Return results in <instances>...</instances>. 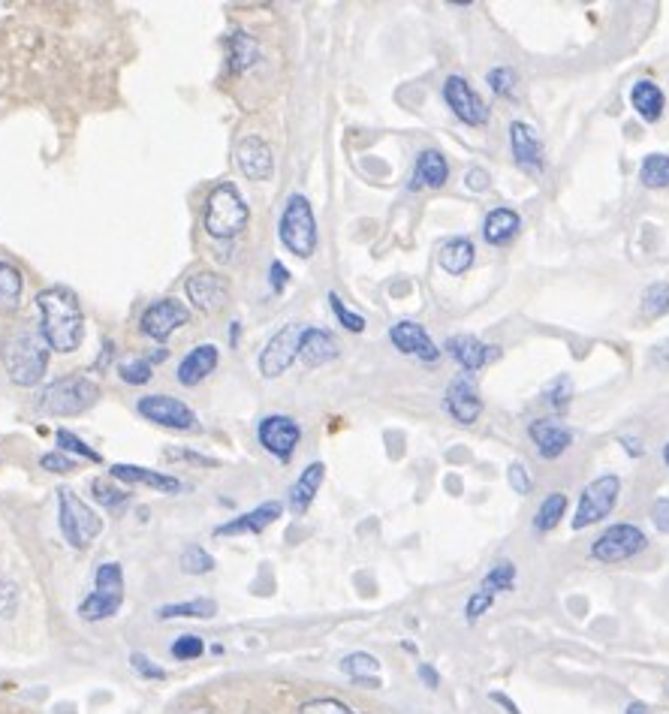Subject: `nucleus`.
I'll list each match as a JSON object with an SVG mask.
<instances>
[{
    "label": "nucleus",
    "mask_w": 669,
    "mask_h": 714,
    "mask_svg": "<svg viewBox=\"0 0 669 714\" xmlns=\"http://www.w3.org/2000/svg\"><path fill=\"white\" fill-rule=\"evenodd\" d=\"M40 308V332L58 353H73L82 344V305L73 290L67 287H49L37 296Z\"/></svg>",
    "instance_id": "nucleus-1"
},
{
    "label": "nucleus",
    "mask_w": 669,
    "mask_h": 714,
    "mask_svg": "<svg viewBox=\"0 0 669 714\" xmlns=\"http://www.w3.org/2000/svg\"><path fill=\"white\" fill-rule=\"evenodd\" d=\"M49 341L43 332H34L28 326L13 329L4 338V365L16 386H37L49 368Z\"/></svg>",
    "instance_id": "nucleus-2"
},
{
    "label": "nucleus",
    "mask_w": 669,
    "mask_h": 714,
    "mask_svg": "<svg viewBox=\"0 0 669 714\" xmlns=\"http://www.w3.org/2000/svg\"><path fill=\"white\" fill-rule=\"evenodd\" d=\"M251 211L245 205V199L239 196V190L233 184H220L211 190L208 202H205V229L214 238H223L230 242L242 229H248Z\"/></svg>",
    "instance_id": "nucleus-3"
},
{
    "label": "nucleus",
    "mask_w": 669,
    "mask_h": 714,
    "mask_svg": "<svg viewBox=\"0 0 669 714\" xmlns=\"http://www.w3.org/2000/svg\"><path fill=\"white\" fill-rule=\"evenodd\" d=\"M100 398V386L88 377H61L49 383L40 395V407L49 416H79L91 410Z\"/></svg>",
    "instance_id": "nucleus-4"
},
{
    "label": "nucleus",
    "mask_w": 669,
    "mask_h": 714,
    "mask_svg": "<svg viewBox=\"0 0 669 714\" xmlns=\"http://www.w3.org/2000/svg\"><path fill=\"white\" fill-rule=\"evenodd\" d=\"M124 606V573L121 564L109 561L100 564L94 573V591L79 603V618L82 621H106L115 618Z\"/></svg>",
    "instance_id": "nucleus-5"
},
{
    "label": "nucleus",
    "mask_w": 669,
    "mask_h": 714,
    "mask_svg": "<svg viewBox=\"0 0 669 714\" xmlns=\"http://www.w3.org/2000/svg\"><path fill=\"white\" fill-rule=\"evenodd\" d=\"M58 525L73 549H88L103 531V519L70 489L58 492Z\"/></svg>",
    "instance_id": "nucleus-6"
},
{
    "label": "nucleus",
    "mask_w": 669,
    "mask_h": 714,
    "mask_svg": "<svg viewBox=\"0 0 669 714\" xmlns=\"http://www.w3.org/2000/svg\"><path fill=\"white\" fill-rule=\"evenodd\" d=\"M281 242L290 254L308 260L317 251V220L305 196H290L281 214Z\"/></svg>",
    "instance_id": "nucleus-7"
},
{
    "label": "nucleus",
    "mask_w": 669,
    "mask_h": 714,
    "mask_svg": "<svg viewBox=\"0 0 669 714\" xmlns=\"http://www.w3.org/2000/svg\"><path fill=\"white\" fill-rule=\"evenodd\" d=\"M618 495H621V480L615 473L597 476L594 483H588L579 498V510L573 516V531H585V528L597 525L600 519H606L612 513Z\"/></svg>",
    "instance_id": "nucleus-8"
},
{
    "label": "nucleus",
    "mask_w": 669,
    "mask_h": 714,
    "mask_svg": "<svg viewBox=\"0 0 669 714\" xmlns=\"http://www.w3.org/2000/svg\"><path fill=\"white\" fill-rule=\"evenodd\" d=\"M302 335H305V326L302 323H287L278 335H272V341L266 344L263 356H260V371L263 377H281L296 359H299V350H302Z\"/></svg>",
    "instance_id": "nucleus-9"
},
{
    "label": "nucleus",
    "mask_w": 669,
    "mask_h": 714,
    "mask_svg": "<svg viewBox=\"0 0 669 714\" xmlns=\"http://www.w3.org/2000/svg\"><path fill=\"white\" fill-rule=\"evenodd\" d=\"M645 543L648 540H645V534L636 525H612L591 546V558H597L603 564H618V561H627L636 552H642Z\"/></svg>",
    "instance_id": "nucleus-10"
},
{
    "label": "nucleus",
    "mask_w": 669,
    "mask_h": 714,
    "mask_svg": "<svg viewBox=\"0 0 669 714\" xmlns=\"http://www.w3.org/2000/svg\"><path fill=\"white\" fill-rule=\"evenodd\" d=\"M443 100H446V106L453 109V115L459 118V121H465V124H471V127H483L486 121H489V109H486V103H483V97L468 85V79H462V76H450L446 79V85H443Z\"/></svg>",
    "instance_id": "nucleus-11"
},
{
    "label": "nucleus",
    "mask_w": 669,
    "mask_h": 714,
    "mask_svg": "<svg viewBox=\"0 0 669 714\" xmlns=\"http://www.w3.org/2000/svg\"><path fill=\"white\" fill-rule=\"evenodd\" d=\"M136 410H139L148 422H157V425H163V428H175V431H190V428H196L193 410H190L184 401L172 398V395H145V398H139Z\"/></svg>",
    "instance_id": "nucleus-12"
},
{
    "label": "nucleus",
    "mask_w": 669,
    "mask_h": 714,
    "mask_svg": "<svg viewBox=\"0 0 669 714\" xmlns=\"http://www.w3.org/2000/svg\"><path fill=\"white\" fill-rule=\"evenodd\" d=\"M257 437H260V443H263L272 455H278L281 461H287V458L296 452L299 440H302V428H299L296 419H290V416H284V413H275V416H266V419L260 422Z\"/></svg>",
    "instance_id": "nucleus-13"
},
{
    "label": "nucleus",
    "mask_w": 669,
    "mask_h": 714,
    "mask_svg": "<svg viewBox=\"0 0 669 714\" xmlns=\"http://www.w3.org/2000/svg\"><path fill=\"white\" fill-rule=\"evenodd\" d=\"M187 320H190V311H187L181 302L163 299V302H154V305L142 314L139 326H142V332H145L151 341H166L175 329L187 326Z\"/></svg>",
    "instance_id": "nucleus-14"
},
{
    "label": "nucleus",
    "mask_w": 669,
    "mask_h": 714,
    "mask_svg": "<svg viewBox=\"0 0 669 714\" xmlns=\"http://www.w3.org/2000/svg\"><path fill=\"white\" fill-rule=\"evenodd\" d=\"M184 290H187V299L193 302V308L202 311V314L220 311L223 305H227V299H230L227 281H223L220 275H214V272H196V275H190L187 284H184Z\"/></svg>",
    "instance_id": "nucleus-15"
},
{
    "label": "nucleus",
    "mask_w": 669,
    "mask_h": 714,
    "mask_svg": "<svg viewBox=\"0 0 669 714\" xmlns=\"http://www.w3.org/2000/svg\"><path fill=\"white\" fill-rule=\"evenodd\" d=\"M236 166L242 169L245 178L251 181H269L275 172V157L272 148L260 136H245L236 145Z\"/></svg>",
    "instance_id": "nucleus-16"
},
{
    "label": "nucleus",
    "mask_w": 669,
    "mask_h": 714,
    "mask_svg": "<svg viewBox=\"0 0 669 714\" xmlns=\"http://www.w3.org/2000/svg\"><path fill=\"white\" fill-rule=\"evenodd\" d=\"M389 341H392L404 356H416V359H422V362H437V359H440V350L434 347V341L428 338V332H425L419 323H410V320L395 323V326L389 329Z\"/></svg>",
    "instance_id": "nucleus-17"
},
{
    "label": "nucleus",
    "mask_w": 669,
    "mask_h": 714,
    "mask_svg": "<svg viewBox=\"0 0 669 714\" xmlns=\"http://www.w3.org/2000/svg\"><path fill=\"white\" fill-rule=\"evenodd\" d=\"M446 410L453 413L456 422L462 425H474L483 413V401L474 389V383L468 377H459L453 380L450 386H446Z\"/></svg>",
    "instance_id": "nucleus-18"
},
{
    "label": "nucleus",
    "mask_w": 669,
    "mask_h": 714,
    "mask_svg": "<svg viewBox=\"0 0 669 714\" xmlns=\"http://www.w3.org/2000/svg\"><path fill=\"white\" fill-rule=\"evenodd\" d=\"M281 513H284V504L281 501H269V504H260L257 510H251V513H245V516H239V519H233V522H227V525H220V528H214V537H239V534H260V531H266L272 522H278L281 519Z\"/></svg>",
    "instance_id": "nucleus-19"
},
{
    "label": "nucleus",
    "mask_w": 669,
    "mask_h": 714,
    "mask_svg": "<svg viewBox=\"0 0 669 714\" xmlns=\"http://www.w3.org/2000/svg\"><path fill=\"white\" fill-rule=\"evenodd\" d=\"M528 434H531V440L537 443V449H540L543 458H558V455H564V452L570 449V443H573V431H570L567 425L555 422V419H537V422H531Z\"/></svg>",
    "instance_id": "nucleus-20"
},
{
    "label": "nucleus",
    "mask_w": 669,
    "mask_h": 714,
    "mask_svg": "<svg viewBox=\"0 0 669 714\" xmlns=\"http://www.w3.org/2000/svg\"><path fill=\"white\" fill-rule=\"evenodd\" d=\"M323 480H326V464H323V461H311V464L299 473V480H296L293 489H290V510H293L296 516H305V513H308V507L314 504V498H317Z\"/></svg>",
    "instance_id": "nucleus-21"
},
{
    "label": "nucleus",
    "mask_w": 669,
    "mask_h": 714,
    "mask_svg": "<svg viewBox=\"0 0 669 714\" xmlns=\"http://www.w3.org/2000/svg\"><path fill=\"white\" fill-rule=\"evenodd\" d=\"M510 145H513V157L522 169H528V172L543 169V145H540L537 133L528 124L516 121L510 127Z\"/></svg>",
    "instance_id": "nucleus-22"
},
{
    "label": "nucleus",
    "mask_w": 669,
    "mask_h": 714,
    "mask_svg": "<svg viewBox=\"0 0 669 714\" xmlns=\"http://www.w3.org/2000/svg\"><path fill=\"white\" fill-rule=\"evenodd\" d=\"M112 476L127 486H148L154 492H178L181 489L175 476H166V473H157V470H148L139 464H112Z\"/></svg>",
    "instance_id": "nucleus-23"
},
{
    "label": "nucleus",
    "mask_w": 669,
    "mask_h": 714,
    "mask_svg": "<svg viewBox=\"0 0 669 714\" xmlns=\"http://www.w3.org/2000/svg\"><path fill=\"white\" fill-rule=\"evenodd\" d=\"M214 368H217V347H214V344H199V347H193V350L181 359V365H178V383H181V386H196V383H202Z\"/></svg>",
    "instance_id": "nucleus-24"
},
{
    "label": "nucleus",
    "mask_w": 669,
    "mask_h": 714,
    "mask_svg": "<svg viewBox=\"0 0 669 714\" xmlns=\"http://www.w3.org/2000/svg\"><path fill=\"white\" fill-rule=\"evenodd\" d=\"M495 347H486L483 341H477L474 335H453L450 341H446V353H450L465 371H480L489 356H492Z\"/></svg>",
    "instance_id": "nucleus-25"
},
{
    "label": "nucleus",
    "mask_w": 669,
    "mask_h": 714,
    "mask_svg": "<svg viewBox=\"0 0 669 714\" xmlns=\"http://www.w3.org/2000/svg\"><path fill=\"white\" fill-rule=\"evenodd\" d=\"M299 359L311 368L317 365H326L332 359H338V344L329 332L323 329H305L302 335V350H299Z\"/></svg>",
    "instance_id": "nucleus-26"
},
{
    "label": "nucleus",
    "mask_w": 669,
    "mask_h": 714,
    "mask_svg": "<svg viewBox=\"0 0 669 714\" xmlns=\"http://www.w3.org/2000/svg\"><path fill=\"white\" fill-rule=\"evenodd\" d=\"M446 175H450V166H446L443 154L440 151H422L416 157V169H413L410 187L413 190H419V187H443Z\"/></svg>",
    "instance_id": "nucleus-27"
},
{
    "label": "nucleus",
    "mask_w": 669,
    "mask_h": 714,
    "mask_svg": "<svg viewBox=\"0 0 669 714\" xmlns=\"http://www.w3.org/2000/svg\"><path fill=\"white\" fill-rule=\"evenodd\" d=\"M516 232H519V214L513 208L489 211V217L483 223V235H486L489 245H507V242H513Z\"/></svg>",
    "instance_id": "nucleus-28"
},
{
    "label": "nucleus",
    "mask_w": 669,
    "mask_h": 714,
    "mask_svg": "<svg viewBox=\"0 0 669 714\" xmlns=\"http://www.w3.org/2000/svg\"><path fill=\"white\" fill-rule=\"evenodd\" d=\"M630 103H633L636 115H639L642 121H648V124H654V121L663 115V91H660L654 82H648V79H642V82L633 85Z\"/></svg>",
    "instance_id": "nucleus-29"
},
{
    "label": "nucleus",
    "mask_w": 669,
    "mask_h": 714,
    "mask_svg": "<svg viewBox=\"0 0 669 714\" xmlns=\"http://www.w3.org/2000/svg\"><path fill=\"white\" fill-rule=\"evenodd\" d=\"M443 272H450V275H465L471 266H474V245L468 242V238H453V242H446L437 254Z\"/></svg>",
    "instance_id": "nucleus-30"
},
{
    "label": "nucleus",
    "mask_w": 669,
    "mask_h": 714,
    "mask_svg": "<svg viewBox=\"0 0 669 714\" xmlns=\"http://www.w3.org/2000/svg\"><path fill=\"white\" fill-rule=\"evenodd\" d=\"M217 615V603L211 597H196L187 603H169L157 609L160 621H172V618H214Z\"/></svg>",
    "instance_id": "nucleus-31"
},
{
    "label": "nucleus",
    "mask_w": 669,
    "mask_h": 714,
    "mask_svg": "<svg viewBox=\"0 0 669 714\" xmlns=\"http://www.w3.org/2000/svg\"><path fill=\"white\" fill-rule=\"evenodd\" d=\"M22 299V275L16 266L0 260V311H16Z\"/></svg>",
    "instance_id": "nucleus-32"
},
{
    "label": "nucleus",
    "mask_w": 669,
    "mask_h": 714,
    "mask_svg": "<svg viewBox=\"0 0 669 714\" xmlns=\"http://www.w3.org/2000/svg\"><path fill=\"white\" fill-rule=\"evenodd\" d=\"M341 669H344L353 681H368L371 687L380 684V681H377L380 663H377V657H371V654H365V651L347 654V657L341 660Z\"/></svg>",
    "instance_id": "nucleus-33"
},
{
    "label": "nucleus",
    "mask_w": 669,
    "mask_h": 714,
    "mask_svg": "<svg viewBox=\"0 0 669 714\" xmlns=\"http://www.w3.org/2000/svg\"><path fill=\"white\" fill-rule=\"evenodd\" d=\"M564 513H567V495L552 492V495L540 504L537 516H534V531H540V534L552 531V528L564 519Z\"/></svg>",
    "instance_id": "nucleus-34"
},
{
    "label": "nucleus",
    "mask_w": 669,
    "mask_h": 714,
    "mask_svg": "<svg viewBox=\"0 0 669 714\" xmlns=\"http://www.w3.org/2000/svg\"><path fill=\"white\" fill-rule=\"evenodd\" d=\"M513 585H516V564H513V561H498V564L486 573L480 591H486V594L495 597V594H501V591H513Z\"/></svg>",
    "instance_id": "nucleus-35"
},
{
    "label": "nucleus",
    "mask_w": 669,
    "mask_h": 714,
    "mask_svg": "<svg viewBox=\"0 0 669 714\" xmlns=\"http://www.w3.org/2000/svg\"><path fill=\"white\" fill-rule=\"evenodd\" d=\"M639 178L645 187L657 190V187H669V157L666 154H648L642 160Z\"/></svg>",
    "instance_id": "nucleus-36"
},
{
    "label": "nucleus",
    "mask_w": 669,
    "mask_h": 714,
    "mask_svg": "<svg viewBox=\"0 0 669 714\" xmlns=\"http://www.w3.org/2000/svg\"><path fill=\"white\" fill-rule=\"evenodd\" d=\"M254 58H257V43L248 37V34H233L230 37V61H233V70L236 73H242V70H248L251 64H254Z\"/></svg>",
    "instance_id": "nucleus-37"
},
{
    "label": "nucleus",
    "mask_w": 669,
    "mask_h": 714,
    "mask_svg": "<svg viewBox=\"0 0 669 714\" xmlns=\"http://www.w3.org/2000/svg\"><path fill=\"white\" fill-rule=\"evenodd\" d=\"M669 311V284H651L642 293V317L654 320Z\"/></svg>",
    "instance_id": "nucleus-38"
},
{
    "label": "nucleus",
    "mask_w": 669,
    "mask_h": 714,
    "mask_svg": "<svg viewBox=\"0 0 669 714\" xmlns=\"http://www.w3.org/2000/svg\"><path fill=\"white\" fill-rule=\"evenodd\" d=\"M181 570L190 573V576H205V573L214 570V558L205 549H199V546H187L181 552Z\"/></svg>",
    "instance_id": "nucleus-39"
},
{
    "label": "nucleus",
    "mask_w": 669,
    "mask_h": 714,
    "mask_svg": "<svg viewBox=\"0 0 669 714\" xmlns=\"http://www.w3.org/2000/svg\"><path fill=\"white\" fill-rule=\"evenodd\" d=\"M296 714H359V711L350 708L347 702L335 699V696H323V699H308V702H302Z\"/></svg>",
    "instance_id": "nucleus-40"
},
{
    "label": "nucleus",
    "mask_w": 669,
    "mask_h": 714,
    "mask_svg": "<svg viewBox=\"0 0 669 714\" xmlns=\"http://www.w3.org/2000/svg\"><path fill=\"white\" fill-rule=\"evenodd\" d=\"M118 374H121L124 383L142 386V383H148V380L154 377V365H151L148 359H130V362H124V365L118 368Z\"/></svg>",
    "instance_id": "nucleus-41"
},
{
    "label": "nucleus",
    "mask_w": 669,
    "mask_h": 714,
    "mask_svg": "<svg viewBox=\"0 0 669 714\" xmlns=\"http://www.w3.org/2000/svg\"><path fill=\"white\" fill-rule=\"evenodd\" d=\"M58 446L64 449V452H70V455H79V458H85V461H100V455L82 440V437H76L73 431H67V428H61L58 431Z\"/></svg>",
    "instance_id": "nucleus-42"
},
{
    "label": "nucleus",
    "mask_w": 669,
    "mask_h": 714,
    "mask_svg": "<svg viewBox=\"0 0 669 714\" xmlns=\"http://www.w3.org/2000/svg\"><path fill=\"white\" fill-rule=\"evenodd\" d=\"M329 305H332V311H335L338 323H341L347 332H362V329H365V317L353 314V311H350V308L341 302V296H338V293H329Z\"/></svg>",
    "instance_id": "nucleus-43"
},
{
    "label": "nucleus",
    "mask_w": 669,
    "mask_h": 714,
    "mask_svg": "<svg viewBox=\"0 0 669 714\" xmlns=\"http://www.w3.org/2000/svg\"><path fill=\"white\" fill-rule=\"evenodd\" d=\"M489 85H492V91H495L498 97H513L519 79H516V73H513L510 67H495V70L489 73Z\"/></svg>",
    "instance_id": "nucleus-44"
},
{
    "label": "nucleus",
    "mask_w": 669,
    "mask_h": 714,
    "mask_svg": "<svg viewBox=\"0 0 669 714\" xmlns=\"http://www.w3.org/2000/svg\"><path fill=\"white\" fill-rule=\"evenodd\" d=\"M202 651H205V645H202V639L193 636V633H184V636H178V639L172 642V657H175V660H196Z\"/></svg>",
    "instance_id": "nucleus-45"
},
{
    "label": "nucleus",
    "mask_w": 669,
    "mask_h": 714,
    "mask_svg": "<svg viewBox=\"0 0 669 714\" xmlns=\"http://www.w3.org/2000/svg\"><path fill=\"white\" fill-rule=\"evenodd\" d=\"M130 666H133V672L136 675H142V678H148V681H163L166 678V669H160L151 657H145V654H130Z\"/></svg>",
    "instance_id": "nucleus-46"
},
{
    "label": "nucleus",
    "mask_w": 669,
    "mask_h": 714,
    "mask_svg": "<svg viewBox=\"0 0 669 714\" xmlns=\"http://www.w3.org/2000/svg\"><path fill=\"white\" fill-rule=\"evenodd\" d=\"M19 609V588L7 579H0V618H13Z\"/></svg>",
    "instance_id": "nucleus-47"
},
{
    "label": "nucleus",
    "mask_w": 669,
    "mask_h": 714,
    "mask_svg": "<svg viewBox=\"0 0 669 714\" xmlns=\"http://www.w3.org/2000/svg\"><path fill=\"white\" fill-rule=\"evenodd\" d=\"M94 495H97V501H100L103 507H109V510H115V507L127 504V492H121V489H112V486H109V483H103V480H94Z\"/></svg>",
    "instance_id": "nucleus-48"
},
{
    "label": "nucleus",
    "mask_w": 669,
    "mask_h": 714,
    "mask_svg": "<svg viewBox=\"0 0 669 714\" xmlns=\"http://www.w3.org/2000/svg\"><path fill=\"white\" fill-rule=\"evenodd\" d=\"M546 395H549V401L558 407V410H564L567 404H570V398H573V383H570V377H558L549 389H546Z\"/></svg>",
    "instance_id": "nucleus-49"
},
{
    "label": "nucleus",
    "mask_w": 669,
    "mask_h": 714,
    "mask_svg": "<svg viewBox=\"0 0 669 714\" xmlns=\"http://www.w3.org/2000/svg\"><path fill=\"white\" fill-rule=\"evenodd\" d=\"M507 476H510V486H513L516 495H528V492H531L534 480H531V473H528V467H525L522 461H513Z\"/></svg>",
    "instance_id": "nucleus-50"
},
{
    "label": "nucleus",
    "mask_w": 669,
    "mask_h": 714,
    "mask_svg": "<svg viewBox=\"0 0 669 714\" xmlns=\"http://www.w3.org/2000/svg\"><path fill=\"white\" fill-rule=\"evenodd\" d=\"M492 603H495V597H492V594H486V591H474V594L468 597V606H465V615H468V621L474 624L480 615H486V612L492 609Z\"/></svg>",
    "instance_id": "nucleus-51"
},
{
    "label": "nucleus",
    "mask_w": 669,
    "mask_h": 714,
    "mask_svg": "<svg viewBox=\"0 0 669 714\" xmlns=\"http://www.w3.org/2000/svg\"><path fill=\"white\" fill-rule=\"evenodd\" d=\"M40 464H43L46 470H52V473H70V470H76V461H73L70 455H64V452H49V455L40 458Z\"/></svg>",
    "instance_id": "nucleus-52"
},
{
    "label": "nucleus",
    "mask_w": 669,
    "mask_h": 714,
    "mask_svg": "<svg viewBox=\"0 0 669 714\" xmlns=\"http://www.w3.org/2000/svg\"><path fill=\"white\" fill-rule=\"evenodd\" d=\"M654 525H657V531H663V534H669V501L663 498V501H657L654 504Z\"/></svg>",
    "instance_id": "nucleus-53"
},
{
    "label": "nucleus",
    "mask_w": 669,
    "mask_h": 714,
    "mask_svg": "<svg viewBox=\"0 0 669 714\" xmlns=\"http://www.w3.org/2000/svg\"><path fill=\"white\" fill-rule=\"evenodd\" d=\"M269 275H272V290L275 293H281L284 287H287V281H290V272L284 269V263H272V269H269Z\"/></svg>",
    "instance_id": "nucleus-54"
},
{
    "label": "nucleus",
    "mask_w": 669,
    "mask_h": 714,
    "mask_svg": "<svg viewBox=\"0 0 669 714\" xmlns=\"http://www.w3.org/2000/svg\"><path fill=\"white\" fill-rule=\"evenodd\" d=\"M468 187L477 190V193L486 190V187H489V172H486V169H471V172H468Z\"/></svg>",
    "instance_id": "nucleus-55"
},
{
    "label": "nucleus",
    "mask_w": 669,
    "mask_h": 714,
    "mask_svg": "<svg viewBox=\"0 0 669 714\" xmlns=\"http://www.w3.org/2000/svg\"><path fill=\"white\" fill-rule=\"evenodd\" d=\"M419 678H422V681H425V687H431V690L440 684V675H437V672H434V666H428V663H419Z\"/></svg>",
    "instance_id": "nucleus-56"
},
{
    "label": "nucleus",
    "mask_w": 669,
    "mask_h": 714,
    "mask_svg": "<svg viewBox=\"0 0 669 714\" xmlns=\"http://www.w3.org/2000/svg\"><path fill=\"white\" fill-rule=\"evenodd\" d=\"M654 362H660V365H669V341H663V344H657V347H654Z\"/></svg>",
    "instance_id": "nucleus-57"
},
{
    "label": "nucleus",
    "mask_w": 669,
    "mask_h": 714,
    "mask_svg": "<svg viewBox=\"0 0 669 714\" xmlns=\"http://www.w3.org/2000/svg\"><path fill=\"white\" fill-rule=\"evenodd\" d=\"M492 699H495V702H501V705H504V708H507L510 714H522V711H519V708H516V705H513V702H510L507 696H504V693H492Z\"/></svg>",
    "instance_id": "nucleus-58"
},
{
    "label": "nucleus",
    "mask_w": 669,
    "mask_h": 714,
    "mask_svg": "<svg viewBox=\"0 0 669 714\" xmlns=\"http://www.w3.org/2000/svg\"><path fill=\"white\" fill-rule=\"evenodd\" d=\"M621 443L627 446V452H630V455H639V452H642V449H639V443H636L633 437H621Z\"/></svg>",
    "instance_id": "nucleus-59"
},
{
    "label": "nucleus",
    "mask_w": 669,
    "mask_h": 714,
    "mask_svg": "<svg viewBox=\"0 0 669 714\" xmlns=\"http://www.w3.org/2000/svg\"><path fill=\"white\" fill-rule=\"evenodd\" d=\"M627 714H648V708H645L642 702H630V705H627Z\"/></svg>",
    "instance_id": "nucleus-60"
},
{
    "label": "nucleus",
    "mask_w": 669,
    "mask_h": 714,
    "mask_svg": "<svg viewBox=\"0 0 669 714\" xmlns=\"http://www.w3.org/2000/svg\"><path fill=\"white\" fill-rule=\"evenodd\" d=\"M184 714H211L208 708H190V711H184Z\"/></svg>",
    "instance_id": "nucleus-61"
},
{
    "label": "nucleus",
    "mask_w": 669,
    "mask_h": 714,
    "mask_svg": "<svg viewBox=\"0 0 669 714\" xmlns=\"http://www.w3.org/2000/svg\"><path fill=\"white\" fill-rule=\"evenodd\" d=\"M663 461H666V467H669V443L663 446Z\"/></svg>",
    "instance_id": "nucleus-62"
}]
</instances>
